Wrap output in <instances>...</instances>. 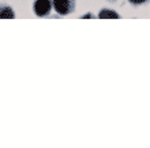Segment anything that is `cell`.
Wrapping results in <instances>:
<instances>
[{"label": "cell", "instance_id": "6da1fadb", "mask_svg": "<svg viewBox=\"0 0 150 148\" xmlns=\"http://www.w3.org/2000/svg\"><path fill=\"white\" fill-rule=\"evenodd\" d=\"M53 11L62 16L70 15L76 8V0H52Z\"/></svg>", "mask_w": 150, "mask_h": 148}, {"label": "cell", "instance_id": "7a4b0ae2", "mask_svg": "<svg viewBox=\"0 0 150 148\" xmlns=\"http://www.w3.org/2000/svg\"><path fill=\"white\" fill-rule=\"evenodd\" d=\"M53 10L52 0H34L33 3V11L38 18H47Z\"/></svg>", "mask_w": 150, "mask_h": 148}, {"label": "cell", "instance_id": "3957f363", "mask_svg": "<svg viewBox=\"0 0 150 148\" xmlns=\"http://www.w3.org/2000/svg\"><path fill=\"white\" fill-rule=\"evenodd\" d=\"M14 18H15V12L11 6L0 3V19H14Z\"/></svg>", "mask_w": 150, "mask_h": 148}, {"label": "cell", "instance_id": "277c9868", "mask_svg": "<svg viewBox=\"0 0 150 148\" xmlns=\"http://www.w3.org/2000/svg\"><path fill=\"white\" fill-rule=\"evenodd\" d=\"M97 16L100 19H119V18H122L115 10H111V8H103Z\"/></svg>", "mask_w": 150, "mask_h": 148}, {"label": "cell", "instance_id": "5b68a950", "mask_svg": "<svg viewBox=\"0 0 150 148\" xmlns=\"http://www.w3.org/2000/svg\"><path fill=\"white\" fill-rule=\"evenodd\" d=\"M127 1L134 7H142V6H146L150 3V0H127Z\"/></svg>", "mask_w": 150, "mask_h": 148}, {"label": "cell", "instance_id": "8992f818", "mask_svg": "<svg viewBox=\"0 0 150 148\" xmlns=\"http://www.w3.org/2000/svg\"><path fill=\"white\" fill-rule=\"evenodd\" d=\"M82 19H86V18H96V15H93V14H85V15L81 16Z\"/></svg>", "mask_w": 150, "mask_h": 148}, {"label": "cell", "instance_id": "52a82bcc", "mask_svg": "<svg viewBox=\"0 0 150 148\" xmlns=\"http://www.w3.org/2000/svg\"><path fill=\"white\" fill-rule=\"evenodd\" d=\"M107 1H109V3H117L119 0H107Z\"/></svg>", "mask_w": 150, "mask_h": 148}]
</instances>
